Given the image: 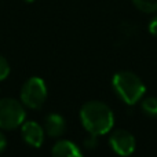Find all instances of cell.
Here are the masks:
<instances>
[{
    "label": "cell",
    "mask_w": 157,
    "mask_h": 157,
    "mask_svg": "<svg viewBox=\"0 0 157 157\" xmlns=\"http://www.w3.org/2000/svg\"><path fill=\"white\" fill-rule=\"evenodd\" d=\"M8 75H10V65L6 61V58L0 55V81L6 80L8 77Z\"/></svg>",
    "instance_id": "obj_11"
},
{
    "label": "cell",
    "mask_w": 157,
    "mask_h": 157,
    "mask_svg": "<svg viewBox=\"0 0 157 157\" xmlns=\"http://www.w3.org/2000/svg\"><path fill=\"white\" fill-rule=\"evenodd\" d=\"M141 106L147 116L157 117V98L156 97H147L145 99H142Z\"/></svg>",
    "instance_id": "obj_9"
},
{
    "label": "cell",
    "mask_w": 157,
    "mask_h": 157,
    "mask_svg": "<svg viewBox=\"0 0 157 157\" xmlns=\"http://www.w3.org/2000/svg\"><path fill=\"white\" fill-rule=\"evenodd\" d=\"M80 120L83 127L92 135H105L114 124V116L112 109L99 101H91L81 106Z\"/></svg>",
    "instance_id": "obj_1"
},
{
    "label": "cell",
    "mask_w": 157,
    "mask_h": 157,
    "mask_svg": "<svg viewBox=\"0 0 157 157\" xmlns=\"http://www.w3.org/2000/svg\"><path fill=\"white\" fill-rule=\"evenodd\" d=\"M44 130L51 138H58L61 136L66 130V123L61 114L58 113H51L46 116L44 119Z\"/></svg>",
    "instance_id": "obj_7"
},
{
    "label": "cell",
    "mask_w": 157,
    "mask_h": 157,
    "mask_svg": "<svg viewBox=\"0 0 157 157\" xmlns=\"http://www.w3.org/2000/svg\"><path fill=\"white\" fill-rule=\"evenodd\" d=\"M134 4L144 13H156L157 0H132Z\"/></svg>",
    "instance_id": "obj_10"
},
{
    "label": "cell",
    "mask_w": 157,
    "mask_h": 157,
    "mask_svg": "<svg viewBox=\"0 0 157 157\" xmlns=\"http://www.w3.org/2000/svg\"><path fill=\"white\" fill-rule=\"evenodd\" d=\"M6 146H7V139H6V136L3 135V132L0 131V153L6 149Z\"/></svg>",
    "instance_id": "obj_14"
},
{
    "label": "cell",
    "mask_w": 157,
    "mask_h": 157,
    "mask_svg": "<svg viewBox=\"0 0 157 157\" xmlns=\"http://www.w3.org/2000/svg\"><path fill=\"white\" fill-rule=\"evenodd\" d=\"M25 2H26V3H33L35 0H25Z\"/></svg>",
    "instance_id": "obj_15"
},
{
    "label": "cell",
    "mask_w": 157,
    "mask_h": 157,
    "mask_svg": "<svg viewBox=\"0 0 157 157\" xmlns=\"http://www.w3.org/2000/svg\"><path fill=\"white\" fill-rule=\"evenodd\" d=\"M26 113L24 103L13 98L0 99V128L2 130H14L24 124Z\"/></svg>",
    "instance_id": "obj_3"
},
{
    "label": "cell",
    "mask_w": 157,
    "mask_h": 157,
    "mask_svg": "<svg viewBox=\"0 0 157 157\" xmlns=\"http://www.w3.org/2000/svg\"><path fill=\"white\" fill-rule=\"evenodd\" d=\"M112 149L120 156H130L135 150V138L131 132L125 130H117L109 139Z\"/></svg>",
    "instance_id": "obj_5"
},
{
    "label": "cell",
    "mask_w": 157,
    "mask_h": 157,
    "mask_svg": "<svg viewBox=\"0 0 157 157\" xmlns=\"http://www.w3.org/2000/svg\"><path fill=\"white\" fill-rule=\"evenodd\" d=\"M149 32L152 33L153 36H156V37H157V15L153 17L152 21H150V24H149Z\"/></svg>",
    "instance_id": "obj_13"
},
{
    "label": "cell",
    "mask_w": 157,
    "mask_h": 157,
    "mask_svg": "<svg viewBox=\"0 0 157 157\" xmlns=\"http://www.w3.org/2000/svg\"><path fill=\"white\" fill-rule=\"evenodd\" d=\"M116 94L124 101L127 105H135L142 99L146 92V86L144 81L130 71L117 72L112 80Z\"/></svg>",
    "instance_id": "obj_2"
},
{
    "label": "cell",
    "mask_w": 157,
    "mask_h": 157,
    "mask_svg": "<svg viewBox=\"0 0 157 157\" xmlns=\"http://www.w3.org/2000/svg\"><path fill=\"white\" fill-rule=\"evenodd\" d=\"M84 145H86V147H88V149H94V147L97 146V135L90 134V136L84 141Z\"/></svg>",
    "instance_id": "obj_12"
},
{
    "label": "cell",
    "mask_w": 157,
    "mask_h": 157,
    "mask_svg": "<svg viewBox=\"0 0 157 157\" xmlns=\"http://www.w3.org/2000/svg\"><path fill=\"white\" fill-rule=\"evenodd\" d=\"M51 153L54 156H59V157H80L83 156V152L80 150V147L76 144H73L72 141H58L57 144L52 146Z\"/></svg>",
    "instance_id": "obj_8"
},
{
    "label": "cell",
    "mask_w": 157,
    "mask_h": 157,
    "mask_svg": "<svg viewBox=\"0 0 157 157\" xmlns=\"http://www.w3.org/2000/svg\"><path fill=\"white\" fill-rule=\"evenodd\" d=\"M22 138L29 146L40 147L44 142V128L36 121H26L22 125Z\"/></svg>",
    "instance_id": "obj_6"
},
{
    "label": "cell",
    "mask_w": 157,
    "mask_h": 157,
    "mask_svg": "<svg viewBox=\"0 0 157 157\" xmlns=\"http://www.w3.org/2000/svg\"><path fill=\"white\" fill-rule=\"evenodd\" d=\"M47 98V86L41 77L28 78L21 90V102L29 109H40Z\"/></svg>",
    "instance_id": "obj_4"
}]
</instances>
